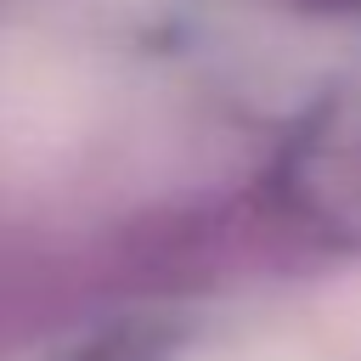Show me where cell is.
<instances>
[{
  "instance_id": "obj_1",
  "label": "cell",
  "mask_w": 361,
  "mask_h": 361,
  "mask_svg": "<svg viewBox=\"0 0 361 361\" xmlns=\"http://www.w3.org/2000/svg\"><path fill=\"white\" fill-rule=\"evenodd\" d=\"M327 327L338 333L344 350H361V271L333 293V305H327Z\"/></svg>"
}]
</instances>
